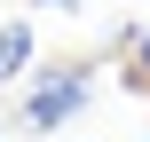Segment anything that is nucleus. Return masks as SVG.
Instances as JSON below:
<instances>
[{
  "mask_svg": "<svg viewBox=\"0 0 150 142\" xmlns=\"http://www.w3.org/2000/svg\"><path fill=\"white\" fill-rule=\"evenodd\" d=\"M87 95H95V71H87V63L40 71V79L24 87V134H63V126L87 111Z\"/></svg>",
  "mask_w": 150,
  "mask_h": 142,
  "instance_id": "f257e3e1",
  "label": "nucleus"
},
{
  "mask_svg": "<svg viewBox=\"0 0 150 142\" xmlns=\"http://www.w3.org/2000/svg\"><path fill=\"white\" fill-rule=\"evenodd\" d=\"M32 55H40L32 24H24V16H8V24H0V87H8V79H24V63H32Z\"/></svg>",
  "mask_w": 150,
  "mask_h": 142,
  "instance_id": "f03ea898",
  "label": "nucleus"
},
{
  "mask_svg": "<svg viewBox=\"0 0 150 142\" xmlns=\"http://www.w3.org/2000/svg\"><path fill=\"white\" fill-rule=\"evenodd\" d=\"M142 79H150V24H142Z\"/></svg>",
  "mask_w": 150,
  "mask_h": 142,
  "instance_id": "7ed1b4c3",
  "label": "nucleus"
}]
</instances>
